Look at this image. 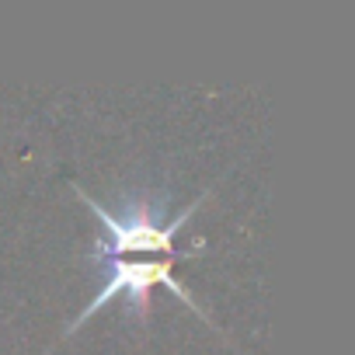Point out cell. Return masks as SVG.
<instances>
[{
  "instance_id": "cell-2",
  "label": "cell",
  "mask_w": 355,
  "mask_h": 355,
  "mask_svg": "<svg viewBox=\"0 0 355 355\" xmlns=\"http://www.w3.org/2000/svg\"><path fill=\"white\" fill-rule=\"evenodd\" d=\"M105 261H108V268H105L101 289H98L94 300L77 313V320L67 327V334H73L84 320H91L98 310H105V303H112V300H119V296L129 300V313L136 310V317L146 320V313H150V289H153V286H167L174 296H182L199 317L213 320V317L202 310V303L192 296V289H189L185 282L174 279V272H171V261H174V258H105Z\"/></svg>"
},
{
  "instance_id": "cell-1",
  "label": "cell",
  "mask_w": 355,
  "mask_h": 355,
  "mask_svg": "<svg viewBox=\"0 0 355 355\" xmlns=\"http://www.w3.org/2000/svg\"><path fill=\"white\" fill-rule=\"evenodd\" d=\"M77 199L84 206L94 209L98 223H101V237L91 251V261H105V258H139V254H153V258H174V234L182 230L192 213L206 202V196H199L192 206H185L178 216L164 220V199L153 202V199H143V196H125L122 199V209H108L105 202H98L94 196H87L84 189H77Z\"/></svg>"
}]
</instances>
